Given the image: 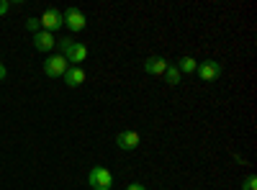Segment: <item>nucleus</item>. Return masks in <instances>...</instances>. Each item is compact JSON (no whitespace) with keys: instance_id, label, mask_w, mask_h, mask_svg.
<instances>
[{"instance_id":"7","label":"nucleus","mask_w":257,"mask_h":190,"mask_svg":"<svg viewBox=\"0 0 257 190\" xmlns=\"http://www.w3.org/2000/svg\"><path fill=\"white\" fill-rule=\"evenodd\" d=\"M139 141H142L139 131H132V129H126V131H118V134H116V146H118L121 152H134L137 146H139Z\"/></svg>"},{"instance_id":"2","label":"nucleus","mask_w":257,"mask_h":190,"mask_svg":"<svg viewBox=\"0 0 257 190\" xmlns=\"http://www.w3.org/2000/svg\"><path fill=\"white\" fill-rule=\"evenodd\" d=\"M39 24H41V31H49V34L57 36V31L64 26V16L57 8H47L44 13L39 16Z\"/></svg>"},{"instance_id":"17","label":"nucleus","mask_w":257,"mask_h":190,"mask_svg":"<svg viewBox=\"0 0 257 190\" xmlns=\"http://www.w3.org/2000/svg\"><path fill=\"white\" fill-rule=\"evenodd\" d=\"M8 77V70H6V65H3V62H0V82H3Z\"/></svg>"},{"instance_id":"4","label":"nucleus","mask_w":257,"mask_h":190,"mask_svg":"<svg viewBox=\"0 0 257 190\" xmlns=\"http://www.w3.org/2000/svg\"><path fill=\"white\" fill-rule=\"evenodd\" d=\"M221 72H224V67H221V62H216V59H203V62H198V67H196V75L203 82H216L221 77Z\"/></svg>"},{"instance_id":"13","label":"nucleus","mask_w":257,"mask_h":190,"mask_svg":"<svg viewBox=\"0 0 257 190\" xmlns=\"http://www.w3.org/2000/svg\"><path fill=\"white\" fill-rule=\"evenodd\" d=\"M242 190H257V177L254 175H247L242 180Z\"/></svg>"},{"instance_id":"5","label":"nucleus","mask_w":257,"mask_h":190,"mask_svg":"<svg viewBox=\"0 0 257 190\" xmlns=\"http://www.w3.org/2000/svg\"><path fill=\"white\" fill-rule=\"evenodd\" d=\"M62 16H64V26H67L72 34H77V31H82L85 26H88V18H85V13L77 11L75 6L67 8V11H62Z\"/></svg>"},{"instance_id":"16","label":"nucleus","mask_w":257,"mask_h":190,"mask_svg":"<svg viewBox=\"0 0 257 190\" xmlns=\"http://www.w3.org/2000/svg\"><path fill=\"white\" fill-rule=\"evenodd\" d=\"M126 190H147V185H142V182H132V185H126Z\"/></svg>"},{"instance_id":"3","label":"nucleus","mask_w":257,"mask_h":190,"mask_svg":"<svg viewBox=\"0 0 257 190\" xmlns=\"http://www.w3.org/2000/svg\"><path fill=\"white\" fill-rule=\"evenodd\" d=\"M44 75L47 77H52V80H57V77H64V72L70 70V62L64 59L62 54H52V57H47L44 59Z\"/></svg>"},{"instance_id":"6","label":"nucleus","mask_w":257,"mask_h":190,"mask_svg":"<svg viewBox=\"0 0 257 190\" xmlns=\"http://www.w3.org/2000/svg\"><path fill=\"white\" fill-rule=\"evenodd\" d=\"M62 57L70 62V67H80V62L88 59V47L80 44V41H72V44L62 52Z\"/></svg>"},{"instance_id":"9","label":"nucleus","mask_w":257,"mask_h":190,"mask_svg":"<svg viewBox=\"0 0 257 190\" xmlns=\"http://www.w3.org/2000/svg\"><path fill=\"white\" fill-rule=\"evenodd\" d=\"M34 49L36 52H52L57 49V36L49 31H36L34 34Z\"/></svg>"},{"instance_id":"12","label":"nucleus","mask_w":257,"mask_h":190,"mask_svg":"<svg viewBox=\"0 0 257 190\" xmlns=\"http://www.w3.org/2000/svg\"><path fill=\"white\" fill-rule=\"evenodd\" d=\"M165 82H167V85L170 88H178L180 85V70L175 67V65H167V70H165Z\"/></svg>"},{"instance_id":"8","label":"nucleus","mask_w":257,"mask_h":190,"mask_svg":"<svg viewBox=\"0 0 257 190\" xmlns=\"http://www.w3.org/2000/svg\"><path fill=\"white\" fill-rule=\"evenodd\" d=\"M167 65H170V62H167L165 57H147V59L142 62L144 72H147V75H155V77H162L165 70H167Z\"/></svg>"},{"instance_id":"11","label":"nucleus","mask_w":257,"mask_h":190,"mask_svg":"<svg viewBox=\"0 0 257 190\" xmlns=\"http://www.w3.org/2000/svg\"><path fill=\"white\" fill-rule=\"evenodd\" d=\"M175 67L180 70V75H196V67H198V59H193V57H180Z\"/></svg>"},{"instance_id":"10","label":"nucleus","mask_w":257,"mask_h":190,"mask_svg":"<svg viewBox=\"0 0 257 190\" xmlns=\"http://www.w3.org/2000/svg\"><path fill=\"white\" fill-rule=\"evenodd\" d=\"M85 77H88V75H85V70H82V67H70L67 72H64V77H62V80H64V85H67V88H72V90H75V88H80L82 82H85Z\"/></svg>"},{"instance_id":"14","label":"nucleus","mask_w":257,"mask_h":190,"mask_svg":"<svg viewBox=\"0 0 257 190\" xmlns=\"http://www.w3.org/2000/svg\"><path fill=\"white\" fill-rule=\"evenodd\" d=\"M26 29H29L31 34L41 31V24H39V18H29V21H26Z\"/></svg>"},{"instance_id":"15","label":"nucleus","mask_w":257,"mask_h":190,"mask_svg":"<svg viewBox=\"0 0 257 190\" xmlns=\"http://www.w3.org/2000/svg\"><path fill=\"white\" fill-rule=\"evenodd\" d=\"M11 11V3H8V0H0V16H6Z\"/></svg>"},{"instance_id":"1","label":"nucleus","mask_w":257,"mask_h":190,"mask_svg":"<svg viewBox=\"0 0 257 190\" xmlns=\"http://www.w3.org/2000/svg\"><path fill=\"white\" fill-rule=\"evenodd\" d=\"M88 185H90V190H111L113 187V172L103 164H95L88 172Z\"/></svg>"}]
</instances>
